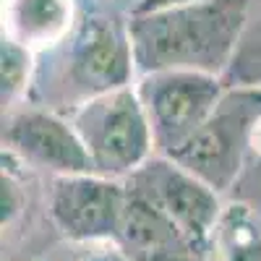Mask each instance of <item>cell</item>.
<instances>
[{
	"instance_id": "cell-1",
	"label": "cell",
	"mask_w": 261,
	"mask_h": 261,
	"mask_svg": "<svg viewBox=\"0 0 261 261\" xmlns=\"http://www.w3.org/2000/svg\"><path fill=\"white\" fill-rule=\"evenodd\" d=\"M136 76L128 18L92 8L79 13L76 27L58 47L39 55L29 99L68 115L99 94L136 84Z\"/></svg>"
},
{
	"instance_id": "cell-7",
	"label": "cell",
	"mask_w": 261,
	"mask_h": 261,
	"mask_svg": "<svg viewBox=\"0 0 261 261\" xmlns=\"http://www.w3.org/2000/svg\"><path fill=\"white\" fill-rule=\"evenodd\" d=\"M3 157H13L50 178L94 172L71 118L32 99L3 110Z\"/></svg>"
},
{
	"instance_id": "cell-2",
	"label": "cell",
	"mask_w": 261,
	"mask_h": 261,
	"mask_svg": "<svg viewBox=\"0 0 261 261\" xmlns=\"http://www.w3.org/2000/svg\"><path fill=\"white\" fill-rule=\"evenodd\" d=\"M256 0H201L154 13H128L136 71L222 76Z\"/></svg>"
},
{
	"instance_id": "cell-19",
	"label": "cell",
	"mask_w": 261,
	"mask_h": 261,
	"mask_svg": "<svg viewBox=\"0 0 261 261\" xmlns=\"http://www.w3.org/2000/svg\"><path fill=\"white\" fill-rule=\"evenodd\" d=\"M94 3H102V0H94Z\"/></svg>"
},
{
	"instance_id": "cell-8",
	"label": "cell",
	"mask_w": 261,
	"mask_h": 261,
	"mask_svg": "<svg viewBox=\"0 0 261 261\" xmlns=\"http://www.w3.org/2000/svg\"><path fill=\"white\" fill-rule=\"evenodd\" d=\"M125 188L160 209L196 248H209L212 230L225 204L220 201V193L183 165L165 154H154L125 178Z\"/></svg>"
},
{
	"instance_id": "cell-17",
	"label": "cell",
	"mask_w": 261,
	"mask_h": 261,
	"mask_svg": "<svg viewBox=\"0 0 261 261\" xmlns=\"http://www.w3.org/2000/svg\"><path fill=\"white\" fill-rule=\"evenodd\" d=\"M149 261H204V253H165V256H154Z\"/></svg>"
},
{
	"instance_id": "cell-10",
	"label": "cell",
	"mask_w": 261,
	"mask_h": 261,
	"mask_svg": "<svg viewBox=\"0 0 261 261\" xmlns=\"http://www.w3.org/2000/svg\"><path fill=\"white\" fill-rule=\"evenodd\" d=\"M115 243L130 256V261H149L165 253H206L196 248L160 209L130 191Z\"/></svg>"
},
{
	"instance_id": "cell-11",
	"label": "cell",
	"mask_w": 261,
	"mask_h": 261,
	"mask_svg": "<svg viewBox=\"0 0 261 261\" xmlns=\"http://www.w3.org/2000/svg\"><path fill=\"white\" fill-rule=\"evenodd\" d=\"M206 251H212V261H261L258 212L243 201L225 204Z\"/></svg>"
},
{
	"instance_id": "cell-3",
	"label": "cell",
	"mask_w": 261,
	"mask_h": 261,
	"mask_svg": "<svg viewBox=\"0 0 261 261\" xmlns=\"http://www.w3.org/2000/svg\"><path fill=\"white\" fill-rule=\"evenodd\" d=\"M99 175L125 180L157 154L136 84L99 94L68 113Z\"/></svg>"
},
{
	"instance_id": "cell-18",
	"label": "cell",
	"mask_w": 261,
	"mask_h": 261,
	"mask_svg": "<svg viewBox=\"0 0 261 261\" xmlns=\"http://www.w3.org/2000/svg\"><path fill=\"white\" fill-rule=\"evenodd\" d=\"M256 212H258V222H261V204H258V209H256Z\"/></svg>"
},
{
	"instance_id": "cell-14",
	"label": "cell",
	"mask_w": 261,
	"mask_h": 261,
	"mask_svg": "<svg viewBox=\"0 0 261 261\" xmlns=\"http://www.w3.org/2000/svg\"><path fill=\"white\" fill-rule=\"evenodd\" d=\"M24 206V191L18 188L13 172L3 167V180H0V209H3V227L11 225L16 217L21 214Z\"/></svg>"
},
{
	"instance_id": "cell-6",
	"label": "cell",
	"mask_w": 261,
	"mask_h": 261,
	"mask_svg": "<svg viewBox=\"0 0 261 261\" xmlns=\"http://www.w3.org/2000/svg\"><path fill=\"white\" fill-rule=\"evenodd\" d=\"M128 204L125 180L99 172L55 175L47 188V217L73 243H115Z\"/></svg>"
},
{
	"instance_id": "cell-12",
	"label": "cell",
	"mask_w": 261,
	"mask_h": 261,
	"mask_svg": "<svg viewBox=\"0 0 261 261\" xmlns=\"http://www.w3.org/2000/svg\"><path fill=\"white\" fill-rule=\"evenodd\" d=\"M37 65H39L37 53L3 37V45H0V97H3V110L16 107L32 97Z\"/></svg>"
},
{
	"instance_id": "cell-15",
	"label": "cell",
	"mask_w": 261,
	"mask_h": 261,
	"mask_svg": "<svg viewBox=\"0 0 261 261\" xmlns=\"http://www.w3.org/2000/svg\"><path fill=\"white\" fill-rule=\"evenodd\" d=\"M201 0H134L130 3V16L134 13H154V11H170V8H180V6H193Z\"/></svg>"
},
{
	"instance_id": "cell-5",
	"label": "cell",
	"mask_w": 261,
	"mask_h": 261,
	"mask_svg": "<svg viewBox=\"0 0 261 261\" xmlns=\"http://www.w3.org/2000/svg\"><path fill=\"white\" fill-rule=\"evenodd\" d=\"M225 89L222 76L201 71L139 73L136 92L154 136L157 154H175L212 115Z\"/></svg>"
},
{
	"instance_id": "cell-13",
	"label": "cell",
	"mask_w": 261,
	"mask_h": 261,
	"mask_svg": "<svg viewBox=\"0 0 261 261\" xmlns=\"http://www.w3.org/2000/svg\"><path fill=\"white\" fill-rule=\"evenodd\" d=\"M225 86H248L261 89V0H256L246 27L238 37L235 53L222 73Z\"/></svg>"
},
{
	"instance_id": "cell-4",
	"label": "cell",
	"mask_w": 261,
	"mask_h": 261,
	"mask_svg": "<svg viewBox=\"0 0 261 261\" xmlns=\"http://www.w3.org/2000/svg\"><path fill=\"white\" fill-rule=\"evenodd\" d=\"M258 123L261 89L227 86L212 115L170 160L183 165L217 193H225L241 178Z\"/></svg>"
},
{
	"instance_id": "cell-16",
	"label": "cell",
	"mask_w": 261,
	"mask_h": 261,
	"mask_svg": "<svg viewBox=\"0 0 261 261\" xmlns=\"http://www.w3.org/2000/svg\"><path fill=\"white\" fill-rule=\"evenodd\" d=\"M79 261H130V256L118 246V243H99L97 251H89Z\"/></svg>"
},
{
	"instance_id": "cell-9",
	"label": "cell",
	"mask_w": 261,
	"mask_h": 261,
	"mask_svg": "<svg viewBox=\"0 0 261 261\" xmlns=\"http://www.w3.org/2000/svg\"><path fill=\"white\" fill-rule=\"evenodd\" d=\"M76 0H3V37L42 55L71 34L79 21Z\"/></svg>"
}]
</instances>
